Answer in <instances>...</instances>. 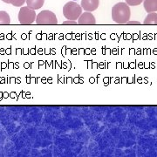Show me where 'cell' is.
Here are the masks:
<instances>
[{
	"instance_id": "obj_1",
	"label": "cell",
	"mask_w": 157,
	"mask_h": 157,
	"mask_svg": "<svg viewBox=\"0 0 157 157\" xmlns=\"http://www.w3.org/2000/svg\"><path fill=\"white\" fill-rule=\"evenodd\" d=\"M131 16V11L129 6L126 3L121 2L118 3L112 8V18L113 20L117 24L124 25L129 21Z\"/></svg>"
},
{
	"instance_id": "obj_2",
	"label": "cell",
	"mask_w": 157,
	"mask_h": 157,
	"mask_svg": "<svg viewBox=\"0 0 157 157\" xmlns=\"http://www.w3.org/2000/svg\"><path fill=\"white\" fill-rule=\"evenodd\" d=\"M82 13V7L75 2H68L63 7V14L68 20H76Z\"/></svg>"
},
{
	"instance_id": "obj_3",
	"label": "cell",
	"mask_w": 157,
	"mask_h": 157,
	"mask_svg": "<svg viewBox=\"0 0 157 157\" xmlns=\"http://www.w3.org/2000/svg\"><path fill=\"white\" fill-rule=\"evenodd\" d=\"M35 10L29 8L28 6L21 7L18 12V21L21 25H32L36 20Z\"/></svg>"
},
{
	"instance_id": "obj_4",
	"label": "cell",
	"mask_w": 157,
	"mask_h": 157,
	"mask_svg": "<svg viewBox=\"0 0 157 157\" xmlns=\"http://www.w3.org/2000/svg\"><path fill=\"white\" fill-rule=\"evenodd\" d=\"M37 25H57L58 19L52 11L45 10L39 12L36 17Z\"/></svg>"
},
{
	"instance_id": "obj_5",
	"label": "cell",
	"mask_w": 157,
	"mask_h": 157,
	"mask_svg": "<svg viewBox=\"0 0 157 157\" xmlns=\"http://www.w3.org/2000/svg\"><path fill=\"white\" fill-rule=\"evenodd\" d=\"M78 25H95L96 19L92 12L86 11L81 13V15L78 18Z\"/></svg>"
},
{
	"instance_id": "obj_6",
	"label": "cell",
	"mask_w": 157,
	"mask_h": 157,
	"mask_svg": "<svg viewBox=\"0 0 157 157\" xmlns=\"http://www.w3.org/2000/svg\"><path fill=\"white\" fill-rule=\"evenodd\" d=\"M100 5V0H81V7L84 9V11H95L96 9L99 7Z\"/></svg>"
},
{
	"instance_id": "obj_7",
	"label": "cell",
	"mask_w": 157,
	"mask_h": 157,
	"mask_svg": "<svg viewBox=\"0 0 157 157\" xmlns=\"http://www.w3.org/2000/svg\"><path fill=\"white\" fill-rule=\"evenodd\" d=\"M143 6L144 9L148 13L157 11V0H144Z\"/></svg>"
},
{
	"instance_id": "obj_8",
	"label": "cell",
	"mask_w": 157,
	"mask_h": 157,
	"mask_svg": "<svg viewBox=\"0 0 157 157\" xmlns=\"http://www.w3.org/2000/svg\"><path fill=\"white\" fill-rule=\"evenodd\" d=\"M25 2L29 8L33 10H38L44 6L45 0H26Z\"/></svg>"
},
{
	"instance_id": "obj_9",
	"label": "cell",
	"mask_w": 157,
	"mask_h": 157,
	"mask_svg": "<svg viewBox=\"0 0 157 157\" xmlns=\"http://www.w3.org/2000/svg\"><path fill=\"white\" fill-rule=\"evenodd\" d=\"M144 25H157V13L155 12H150L144 19Z\"/></svg>"
},
{
	"instance_id": "obj_10",
	"label": "cell",
	"mask_w": 157,
	"mask_h": 157,
	"mask_svg": "<svg viewBox=\"0 0 157 157\" xmlns=\"http://www.w3.org/2000/svg\"><path fill=\"white\" fill-rule=\"evenodd\" d=\"M10 23H11V18L9 14L5 11H0V25H10Z\"/></svg>"
},
{
	"instance_id": "obj_11",
	"label": "cell",
	"mask_w": 157,
	"mask_h": 157,
	"mask_svg": "<svg viewBox=\"0 0 157 157\" xmlns=\"http://www.w3.org/2000/svg\"><path fill=\"white\" fill-rule=\"evenodd\" d=\"M26 0H9V4L16 7H21L25 3Z\"/></svg>"
},
{
	"instance_id": "obj_12",
	"label": "cell",
	"mask_w": 157,
	"mask_h": 157,
	"mask_svg": "<svg viewBox=\"0 0 157 157\" xmlns=\"http://www.w3.org/2000/svg\"><path fill=\"white\" fill-rule=\"evenodd\" d=\"M143 0H126V4L130 6H137L140 5Z\"/></svg>"
},
{
	"instance_id": "obj_13",
	"label": "cell",
	"mask_w": 157,
	"mask_h": 157,
	"mask_svg": "<svg viewBox=\"0 0 157 157\" xmlns=\"http://www.w3.org/2000/svg\"><path fill=\"white\" fill-rule=\"evenodd\" d=\"M77 24H78V22H76L74 20H67V21L63 22V25H75Z\"/></svg>"
},
{
	"instance_id": "obj_14",
	"label": "cell",
	"mask_w": 157,
	"mask_h": 157,
	"mask_svg": "<svg viewBox=\"0 0 157 157\" xmlns=\"http://www.w3.org/2000/svg\"><path fill=\"white\" fill-rule=\"evenodd\" d=\"M126 24L127 25H140V23L138 21H128Z\"/></svg>"
},
{
	"instance_id": "obj_15",
	"label": "cell",
	"mask_w": 157,
	"mask_h": 157,
	"mask_svg": "<svg viewBox=\"0 0 157 157\" xmlns=\"http://www.w3.org/2000/svg\"><path fill=\"white\" fill-rule=\"evenodd\" d=\"M3 2H5L6 4H9V0H2Z\"/></svg>"
}]
</instances>
